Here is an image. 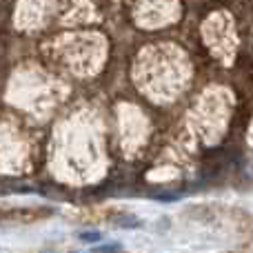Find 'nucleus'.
Masks as SVG:
<instances>
[{
  "instance_id": "obj_1",
  "label": "nucleus",
  "mask_w": 253,
  "mask_h": 253,
  "mask_svg": "<svg viewBox=\"0 0 253 253\" xmlns=\"http://www.w3.org/2000/svg\"><path fill=\"white\" fill-rule=\"evenodd\" d=\"M114 224L118 229H140L142 227V220H140L138 215H123V218H118Z\"/></svg>"
},
{
  "instance_id": "obj_2",
  "label": "nucleus",
  "mask_w": 253,
  "mask_h": 253,
  "mask_svg": "<svg viewBox=\"0 0 253 253\" xmlns=\"http://www.w3.org/2000/svg\"><path fill=\"white\" fill-rule=\"evenodd\" d=\"M78 238L83 242H87V245H98L102 240V233L100 231H80Z\"/></svg>"
},
{
  "instance_id": "obj_3",
  "label": "nucleus",
  "mask_w": 253,
  "mask_h": 253,
  "mask_svg": "<svg viewBox=\"0 0 253 253\" xmlns=\"http://www.w3.org/2000/svg\"><path fill=\"white\" fill-rule=\"evenodd\" d=\"M116 251H120V245H118V242H111V245H100V247H96V253H116Z\"/></svg>"
},
{
  "instance_id": "obj_4",
  "label": "nucleus",
  "mask_w": 253,
  "mask_h": 253,
  "mask_svg": "<svg viewBox=\"0 0 253 253\" xmlns=\"http://www.w3.org/2000/svg\"><path fill=\"white\" fill-rule=\"evenodd\" d=\"M40 253H58V251H53V249H47V251H40Z\"/></svg>"
},
{
  "instance_id": "obj_5",
  "label": "nucleus",
  "mask_w": 253,
  "mask_h": 253,
  "mask_svg": "<svg viewBox=\"0 0 253 253\" xmlns=\"http://www.w3.org/2000/svg\"><path fill=\"white\" fill-rule=\"evenodd\" d=\"M69 253H83V251H69Z\"/></svg>"
}]
</instances>
